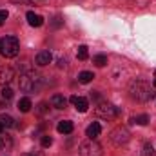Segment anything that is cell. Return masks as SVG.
Listing matches in <instances>:
<instances>
[{
    "mask_svg": "<svg viewBox=\"0 0 156 156\" xmlns=\"http://www.w3.org/2000/svg\"><path fill=\"white\" fill-rule=\"evenodd\" d=\"M129 94H131V98L136 100V102H147V100L154 98V93H151V85H149L145 80H142V78H136V80L131 82V85H129Z\"/></svg>",
    "mask_w": 156,
    "mask_h": 156,
    "instance_id": "6da1fadb",
    "label": "cell"
},
{
    "mask_svg": "<svg viewBox=\"0 0 156 156\" xmlns=\"http://www.w3.org/2000/svg\"><path fill=\"white\" fill-rule=\"evenodd\" d=\"M40 82H42V78H40L38 73H35V71H26V73H22L20 78H18V87H20L24 93H35L40 87Z\"/></svg>",
    "mask_w": 156,
    "mask_h": 156,
    "instance_id": "7a4b0ae2",
    "label": "cell"
},
{
    "mask_svg": "<svg viewBox=\"0 0 156 156\" xmlns=\"http://www.w3.org/2000/svg\"><path fill=\"white\" fill-rule=\"evenodd\" d=\"M20 51V42L16 37H4L0 40V55L5 58H15Z\"/></svg>",
    "mask_w": 156,
    "mask_h": 156,
    "instance_id": "3957f363",
    "label": "cell"
},
{
    "mask_svg": "<svg viewBox=\"0 0 156 156\" xmlns=\"http://www.w3.org/2000/svg\"><path fill=\"white\" fill-rule=\"evenodd\" d=\"M94 113H96V116L104 118V120H113V118H116L120 115V109L115 107L113 104H109V102H100L96 105Z\"/></svg>",
    "mask_w": 156,
    "mask_h": 156,
    "instance_id": "277c9868",
    "label": "cell"
},
{
    "mask_svg": "<svg viewBox=\"0 0 156 156\" xmlns=\"http://www.w3.org/2000/svg\"><path fill=\"white\" fill-rule=\"evenodd\" d=\"M102 145L96 142V140H87L83 144H80V156H102Z\"/></svg>",
    "mask_w": 156,
    "mask_h": 156,
    "instance_id": "5b68a950",
    "label": "cell"
},
{
    "mask_svg": "<svg viewBox=\"0 0 156 156\" xmlns=\"http://www.w3.org/2000/svg\"><path fill=\"white\" fill-rule=\"evenodd\" d=\"M109 140L115 144V145H125L129 140H131V133L125 129V127H116V129H113L111 131V134H109Z\"/></svg>",
    "mask_w": 156,
    "mask_h": 156,
    "instance_id": "8992f818",
    "label": "cell"
},
{
    "mask_svg": "<svg viewBox=\"0 0 156 156\" xmlns=\"http://www.w3.org/2000/svg\"><path fill=\"white\" fill-rule=\"evenodd\" d=\"M15 78V71L9 66H0V85H9V82Z\"/></svg>",
    "mask_w": 156,
    "mask_h": 156,
    "instance_id": "52a82bcc",
    "label": "cell"
},
{
    "mask_svg": "<svg viewBox=\"0 0 156 156\" xmlns=\"http://www.w3.org/2000/svg\"><path fill=\"white\" fill-rule=\"evenodd\" d=\"M69 102L76 107L78 113H85L87 107H89V102H87V98H83V96H76V94H73V96L69 98Z\"/></svg>",
    "mask_w": 156,
    "mask_h": 156,
    "instance_id": "ba28073f",
    "label": "cell"
},
{
    "mask_svg": "<svg viewBox=\"0 0 156 156\" xmlns=\"http://www.w3.org/2000/svg\"><path fill=\"white\" fill-rule=\"evenodd\" d=\"M35 62H37V66H40V67L49 66L53 62V55L49 51H40L38 55H37V58H35Z\"/></svg>",
    "mask_w": 156,
    "mask_h": 156,
    "instance_id": "9c48e42d",
    "label": "cell"
},
{
    "mask_svg": "<svg viewBox=\"0 0 156 156\" xmlns=\"http://www.w3.org/2000/svg\"><path fill=\"white\" fill-rule=\"evenodd\" d=\"M100 133H102V125H100L98 122H93V123L85 129V134H87V138H91V140H96V138L100 136Z\"/></svg>",
    "mask_w": 156,
    "mask_h": 156,
    "instance_id": "30bf717a",
    "label": "cell"
},
{
    "mask_svg": "<svg viewBox=\"0 0 156 156\" xmlns=\"http://www.w3.org/2000/svg\"><path fill=\"white\" fill-rule=\"evenodd\" d=\"M51 105H53L55 109H64V107L67 105V98H66L64 94H53V96H51Z\"/></svg>",
    "mask_w": 156,
    "mask_h": 156,
    "instance_id": "8fae6325",
    "label": "cell"
},
{
    "mask_svg": "<svg viewBox=\"0 0 156 156\" xmlns=\"http://www.w3.org/2000/svg\"><path fill=\"white\" fill-rule=\"evenodd\" d=\"M73 129H75V125H73V122H69V120H62V122H58V125H56V131L62 133V134H71Z\"/></svg>",
    "mask_w": 156,
    "mask_h": 156,
    "instance_id": "7c38bea8",
    "label": "cell"
},
{
    "mask_svg": "<svg viewBox=\"0 0 156 156\" xmlns=\"http://www.w3.org/2000/svg\"><path fill=\"white\" fill-rule=\"evenodd\" d=\"M26 18H27V22H29V26H33V27H40L42 24H44V18L37 15V13H33V11H29L27 15H26Z\"/></svg>",
    "mask_w": 156,
    "mask_h": 156,
    "instance_id": "4fadbf2b",
    "label": "cell"
},
{
    "mask_svg": "<svg viewBox=\"0 0 156 156\" xmlns=\"http://www.w3.org/2000/svg\"><path fill=\"white\" fill-rule=\"evenodd\" d=\"M31 107H33V104H31V100H29L27 96L20 98V102H18V111H20V113H29Z\"/></svg>",
    "mask_w": 156,
    "mask_h": 156,
    "instance_id": "5bb4252c",
    "label": "cell"
},
{
    "mask_svg": "<svg viewBox=\"0 0 156 156\" xmlns=\"http://www.w3.org/2000/svg\"><path fill=\"white\" fill-rule=\"evenodd\" d=\"M13 147V140H11V136H4V134H0V151H9Z\"/></svg>",
    "mask_w": 156,
    "mask_h": 156,
    "instance_id": "9a60e30c",
    "label": "cell"
},
{
    "mask_svg": "<svg viewBox=\"0 0 156 156\" xmlns=\"http://www.w3.org/2000/svg\"><path fill=\"white\" fill-rule=\"evenodd\" d=\"M0 123H2L4 129H11V127L15 125V120L9 116V115H2V116H0Z\"/></svg>",
    "mask_w": 156,
    "mask_h": 156,
    "instance_id": "2e32d148",
    "label": "cell"
},
{
    "mask_svg": "<svg viewBox=\"0 0 156 156\" xmlns=\"http://www.w3.org/2000/svg\"><path fill=\"white\" fill-rule=\"evenodd\" d=\"M93 78H94V75H93L91 71H82V73L78 75V82H80V83H89Z\"/></svg>",
    "mask_w": 156,
    "mask_h": 156,
    "instance_id": "e0dca14e",
    "label": "cell"
},
{
    "mask_svg": "<svg viewBox=\"0 0 156 156\" xmlns=\"http://www.w3.org/2000/svg\"><path fill=\"white\" fill-rule=\"evenodd\" d=\"M131 122L133 123H138V125H147L149 123V116L147 115H138V116L131 118Z\"/></svg>",
    "mask_w": 156,
    "mask_h": 156,
    "instance_id": "ac0fdd59",
    "label": "cell"
},
{
    "mask_svg": "<svg viewBox=\"0 0 156 156\" xmlns=\"http://www.w3.org/2000/svg\"><path fill=\"white\" fill-rule=\"evenodd\" d=\"M76 56H78V60H87V56H89V51H87V45H78Z\"/></svg>",
    "mask_w": 156,
    "mask_h": 156,
    "instance_id": "d6986e66",
    "label": "cell"
},
{
    "mask_svg": "<svg viewBox=\"0 0 156 156\" xmlns=\"http://www.w3.org/2000/svg\"><path fill=\"white\" fill-rule=\"evenodd\" d=\"M93 62H94V66L104 67V66H107V56H105V55H96V56L93 58Z\"/></svg>",
    "mask_w": 156,
    "mask_h": 156,
    "instance_id": "ffe728a7",
    "label": "cell"
},
{
    "mask_svg": "<svg viewBox=\"0 0 156 156\" xmlns=\"http://www.w3.org/2000/svg\"><path fill=\"white\" fill-rule=\"evenodd\" d=\"M2 98H4L5 102H9V100L13 98V89L7 87V85H4V89H2Z\"/></svg>",
    "mask_w": 156,
    "mask_h": 156,
    "instance_id": "44dd1931",
    "label": "cell"
},
{
    "mask_svg": "<svg viewBox=\"0 0 156 156\" xmlns=\"http://www.w3.org/2000/svg\"><path fill=\"white\" fill-rule=\"evenodd\" d=\"M53 145V138L49 134H44L42 136V147H51Z\"/></svg>",
    "mask_w": 156,
    "mask_h": 156,
    "instance_id": "7402d4cb",
    "label": "cell"
},
{
    "mask_svg": "<svg viewBox=\"0 0 156 156\" xmlns=\"http://www.w3.org/2000/svg\"><path fill=\"white\" fill-rule=\"evenodd\" d=\"M144 156H156V153H154V149H153L151 144H145V147H144Z\"/></svg>",
    "mask_w": 156,
    "mask_h": 156,
    "instance_id": "603a6c76",
    "label": "cell"
},
{
    "mask_svg": "<svg viewBox=\"0 0 156 156\" xmlns=\"http://www.w3.org/2000/svg\"><path fill=\"white\" fill-rule=\"evenodd\" d=\"M7 16H9V13H7V11H5V9H0V26H2V24H4V20H5V18H7Z\"/></svg>",
    "mask_w": 156,
    "mask_h": 156,
    "instance_id": "cb8c5ba5",
    "label": "cell"
},
{
    "mask_svg": "<svg viewBox=\"0 0 156 156\" xmlns=\"http://www.w3.org/2000/svg\"><path fill=\"white\" fill-rule=\"evenodd\" d=\"M47 111V104H40V109H38V113H45Z\"/></svg>",
    "mask_w": 156,
    "mask_h": 156,
    "instance_id": "d4e9b609",
    "label": "cell"
},
{
    "mask_svg": "<svg viewBox=\"0 0 156 156\" xmlns=\"http://www.w3.org/2000/svg\"><path fill=\"white\" fill-rule=\"evenodd\" d=\"M22 156H44V154H42V153H37V151H35V153H29V154H22Z\"/></svg>",
    "mask_w": 156,
    "mask_h": 156,
    "instance_id": "484cf974",
    "label": "cell"
},
{
    "mask_svg": "<svg viewBox=\"0 0 156 156\" xmlns=\"http://www.w3.org/2000/svg\"><path fill=\"white\" fill-rule=\"evenodd\" d=\"M2 133H4V127H2V123H0V134H2Z\"/></svg>",
    "mask_w": 156,
    "mask_h": 156,
    "instance_id": "4316f807",
    "label": "cell"
},
{
    "mask_svg": "<svg viewBox=\"0 0 156 156\" xmlns=\"http://www.w3.org/2000/svg\"><path fill=\"white\" fill-rule=\"evenodd\" d=\"M154 87H156V78H154Z\"/></svg>",
    "mask_w": 156,
    "mask_h": 156,
    "instance_id": "83f0119b",
    "label": "cell"
},
{
    "mask_svg": "<svg viewBox=\"0 0 156 156\" xmlns=\"http://www.w3.org/2000/svg\"><path fill=\"white\" fill-rule=\"evenodd\" d=\"M154 78H156V71H154Z\"/></svg>",
    "mask_w": 156,
    "mask_h": 156,
    "instance_id": "f1b7e54d",
    "label": "cell"
}]
</instances>
